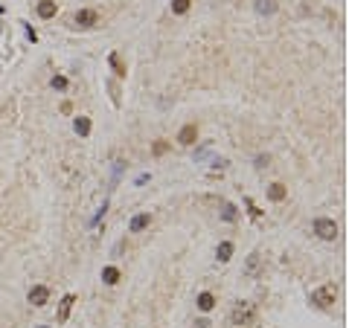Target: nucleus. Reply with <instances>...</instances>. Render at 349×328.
<instances>
[{
	"instance_id": "1",
	"label": "nucleus",
	"mask_w": 349,
	"mask_h": 328,
	"mask_svg": "<svg viewBox=\"0 0 349 328\" xmlns=\"http://www.w3.org/2000/svg\"><path fill=\"white\" fill-rule=\"evenodd\" d=\"M335 299H338V285H335V282H326V285H320V287L311 293V302L320 305V308L335 305Z\"/></svg>"
},
{
	"instance_id": "2",
	"label": "nucleus",
	"mask_w": 349,
	"mask_h": 328,
	"mask_svg": "<svg viewBox=\"0 0 349 328\" xmlns=\"http://www.w3.org/2000/svg\"><path fill=\"white\" fill-rule=\"evenodd\" d=\"M314 235H320L323 241H335L338 238V224L332 218H314Z\"/></svg>"
},
{
	"instance_id": "3",
	"label": "nucleus",
	"mask_w": 349,
	"mask_h": 328,
	"mask_svg": "<svg viewBox=\"0 0 349 328\" xmlns=\"http://www.w3.org/2000/svg\"><path fill=\"white\" fill-rule=\"evenodd\" d=\"M253 314H256V308H253L250 302H239V305L233 308V326H247V323L253 320Z\"/></svg>"
},
{
	"instance_id": "4",
	"label": "nucleus",
	"mask_w": 349,
	"mask_h": 328,
	"mask_svg": "<svg viewBox=\"0 0 349 328\" xmlns=\"http://www.w3.org/2000/svg\"><path fill=\"white\" fill-rule=\"evenodd\" d=\"M47 299H50V290H47L44 285H35V287L29 290V305L41 308V305H47Z\"/></svg>"
},
{
	"instance_id": "5",
	"label": "nucleus",
	"mask_w": 349,
	"mask_h": 328,
	"mask_svg": "<svg viewBox=\"0 0 349 328\" xmlns=\"http://www.w3.org/2000/svg\"><path fill=\"white\" fill-rule=\"evenodd\" d=\"M195 140H198V128H195V125H183L180 134H177V143H180V145H192Z\"/></svg>"
},
{
	"instance_id": "6",
	"label": "nucleus",
	"mask_w": 349,
	"mask_h": 328,
	"mask_svg": "<svg viewBox=\"0 0 349 328\" xmlns=\"http://www.w3.org/2000/svg\"><path fill=\"white\" fill-rule=\"evenodd\" d=\"M149 224H152V212H140V215H134V218H131L128 229H131V232H140V229H146Z\"/></svg>"
},
{
	"instance_id": "7",
	"label": "nucleus",
	"mask_w": 349,
	"mask_h": 328,
	"mask_svg": "<svg viewBox=\"0 0 349 328\" xmlns=\"http://www.w3.org/2000/svg\"><path fill=\"white\" fill-rule=\"evenodd\" d=\"M259 270H262V256L259 253H250V259L244 265V276H259Z\"/></svg>"
},
{
	"instance_id": "8",
	"label": "nucleus",
	"mask_w": 349,
	"mask_h": 328,
	"mask_svg": "<svg viewBox=\"0 0 349 328\" xmlns=\"http://www.w3.org/2000/svg\"><path fill=\"white\" fill-rule=\"evenodd\" d=\"M73 302H76V296H73V293H67V296L61 299V305H58V323H67V317H70V308H73Z\"/></svg>"
},
{
	"instance_id": "9",
	"label": "nucleus",
	"mask_w": 349,
	"mask_h": 328,
	"mask_svg": "<svg viewBox=\"0 0 349 328\" xmlns=\"http://www.w3.org/2000/svg\"><path fill=\"white\" fill-rule=\"evenodd\" d=\"M76 23H79V26H93V23H96V12H93V9L76 12Z\"/></svg>"
},
{
	"instance_id": "10",
	"label": "nucleus",
	"mask_w": 349,
	"mask_h": 328,
	"mask_svg": "<svg viewBox=\"0 0 349 328\" xmlns=\"http://www.w3.org/2000/svg\"><path fill=\"white\" fill-rule=\"evenodd\" d=\"M198 308H201V311H213V308H216V296L207 293V290L198 293Z\"/></svg>"
},
{
	"instance_id": "11",
	"label": "nucleus",
	"mask_w": 349,
	"mask_h": 328,
	"mask_svg": "<svg viewBox=\"0 0 349 328\" xmlns=\"http://www.w3.org/2000/svg\"><path fill=\"white\" fill-rule=\"evenodd\" d=\"M230 256H233V244L230 241H221L218 250H216V259H218V262H230Z\"/></svg>"
},
{
	"instance_id": "12",
	"label": "nucleus",
	"mask_w": 349,
	"mask_h": 328,
	"mask_svg": "<svg viewBox=\"0 0 349 328\" xmlns=\"http://www.w3.org/2000/svg\"><path fill=\"white\" fill-rule=\"evenodd\" d=\"M73 128H76V134H82V137H87V134H90V119H87V116H76V122H73Z\"/></svg>"
},
{
	"instance_id": "13",
	"label": "nucleus",
	"mask_w": 349,
	"mask_h": 328,
	"mask_svg": "<svg viewBox=\"0 0 349 328\" xmlns=\"http://www.w3.org/2000/svg\"><path fill=\"white\" fill-rule=\"evenodd\" d=\"M56 12H58V6L53 3V0H44V3H38V15H41V18H53Z\"/></svg>"
},
{
	"instance_id": "14",
	"label": "nucleus",
	"mask_w": 349,
	"mask_h": 328,
	"mask_svg": "<svg viewBox=\"0 0 349 328\" xmlns=\"http://www.w3.org/2000/svg\"><path fill=\"white\" fill-rule=\"evenodd\" d=\"M268 198H271V201H283V198H285V186H283V183H271V186H268Z\"/></svg>"
},
{
	"instance_id": "15",
	"label": "nucleus",
	"mask_w": 349,
	"mask_h": 328,
	"mask_svg": "<svg viewBox=\"0 0 349 328\" xmlns=\"http://www.w3.org/2000/svg\"><path fill=\"white\" fill-rule=\"evenodd\" d=\"M256 12L259 15H274L277 12V3L274 0H256Z\"/></svg>"
},
{
	"instance_id": "16",
	"label": "nucleus",
	"mask_w": 349,
	"mask_h": 328,
	"mask_svg": "<svg viewBox=\"0 0 349 328\" xmlns=\"http://www.w3.org/2000/svg\"><path fill=\"white\" fill-rule=\"evenodd\" d=\"M102 282H105V285H116V282H119V270H116V267H105V270H102Z\"/></svg>"
},
{
	"instance_id": "17",
	"label": "nucleus",
	"mask_w": 349,
	"mask_h": 328,
	"mask_svg": "<svg viewBox=\"0 0 349 328\" xmlns=\"http://www.w3.org/2000/svg\"><path fill=\"white\" fill-rule=\"evenodd\" d=\"M221 218H224V221H236V206H233V204H221Z\"/></svg>"
},
{
	"instance_id": "18",
	"label": "nucleus",
	"mask_w": 349,
	"mask_h": 328,
	"mask_svg": "<svg viewBox=\"0 0 349 328\" xmlns=\"http://www.w3.org/2000/svg\"><path fill=\"white\" fill-rule=\"evenodd\" d=\"M172 12H174V15L189 12V0H172Z\"/></svg>"
},
{
	"instance_id": "19",
	"label": "nucleus",
	"mask_w": 349,
	"mask_h": 328,
	"mask_svg": "<svg viewBox=\"0 0 349 328\" xmlns=\"http://www.w3.org/2000/svg\"><path fill=\"white\" fill-rule=\"evenodd\" d=\"M111 67L116 70V76H125V67H122V61H119V55L111 53Z\"/></svg>"
},
{
	"instance_id": "20",
	"label": "nucleus",
	"mask_w": 349,
	"mask_h": 328,
	"mask_svg": "<svg viewBox=\"0 0 349 328\" xmlns=\"http://www.w3.org/2000/svg\"><path fill=\"white\" fill-rule=\"evenodd\" d=\"M53 87H56V90H64V87H67V79H64V76H56V79H53Z\"/></svg>"
},
{
	"instance_id": "21",
	"label": "nucleus",
	"mask_w": 349,
	"mask_h": 328,
	"mask_svg": "<svg viewBox=\"0 0 349 328\" xmlns=\"http://www.w3.org/2000/svg\"><path fill=\"white\" fill-rule=\"evenodd\" d=\"M166 151H169V145H166V143H163V140H160V143H157V145H154V154H157V157H160V154H166Z\"/></svg>"
},
{
	"instance_id": "22",
	"label": "nucleus",
	"mask_w": 349,
	"mask_h": 328,
	"mask_svg": "<svg viewBox=\"0 0 349 328\" xmlns=\"http://www.w3.org/2000/svg\"><path fill=\"white\" fill-rule=\"evenodd\" d=\"M195 328H210V323H207V320H198V323H195Z\"/></svg>"
},
{
	"instance_id": "23",
	"label": "nucleus",
	"mask_w": 349,
	"mask_h": 328,
	"mask_svg": "<svg viewBox=\"0 0 349 328\" xmlns=\"http://www.w3.org/2000/svg\"><path fill=\"white\" fill-rule=\"evenodd\" d=\"M35 328H47V326H35Z\"/></svg>"
}]
</instances>
